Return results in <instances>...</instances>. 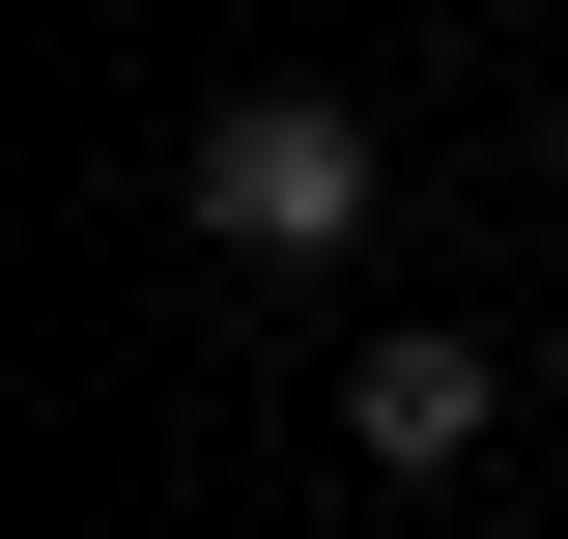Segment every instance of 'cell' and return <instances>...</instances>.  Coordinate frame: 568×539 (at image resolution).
Listing matches in <instances>:
<instances>
[{
	"instance_id": "6da1fadb",
	"label": "cell",
	"mask_w": 568,
	"mask_h": 539,
	"mask_svg": "<svg viewBox=\"0 0 568 539\" xmlns=\"http://www.w3.org/2000/svg\"><path fill=\"white\" fill-rule=\"evenodd\" d=\"M171 200H200L227 256H342V227H369V114H342V85H227Z\"/></svg>"
},
{
	"instance_id": "7a4b0ae2",
	"label": "cell",
	"mask_w": 568,
	"mask_h": 539,
	"mask_svg": "<svg viewBox=\"0 0 568 539\" xmlns=\"http://www.w3.org/2000/svg\"><path fill=\"white\" fill-rule=\"evenodd\" d=\"M484 426H511V369H484V340H426V313H398V340L342 369V455H369V482H455Z\"/></svg>"
}]
</instances>
